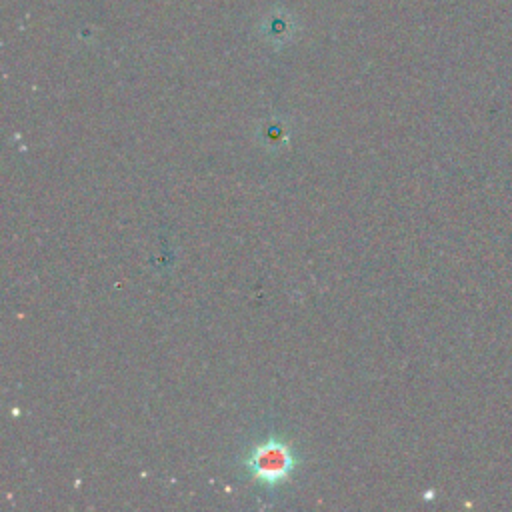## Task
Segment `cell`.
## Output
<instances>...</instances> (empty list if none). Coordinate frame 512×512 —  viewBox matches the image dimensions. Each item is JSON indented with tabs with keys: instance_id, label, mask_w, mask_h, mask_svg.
Here are the masks:
<instances>
[{
	"instance_id": "6da1fadb",
	"label": "cell",
	"mask_w": 512,
	"mask_h": 512,
	"mask_svg": "<svg viewBox=\"0 0 512 512\" xmlns=\"http://www.w3.org/2000/svg\"><path fill=\"white\" fill-rule=\"evenodd\" d=\"M296 466L294 452L280 440L268 438L266 442L252 448L246 458V470L264 484H276L290 476Z\"/></svg>"
}]
</instances>
